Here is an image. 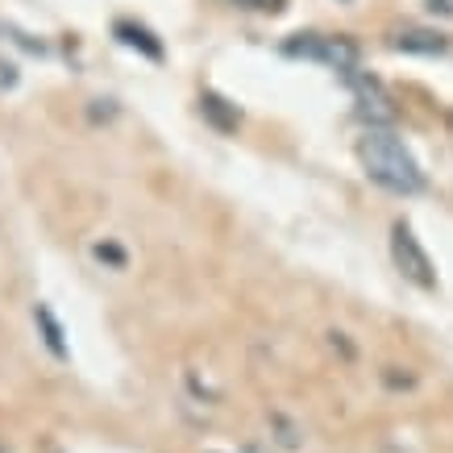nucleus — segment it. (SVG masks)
Instances as JSON below:
<instances>
[{
  "label": "nucleus",
  "instance_id": "nucleus-1",
  "mask_svg": "<svg viewBox=\"0 0 453 453\" xmlns=\"http://www.w3.org/2000/svg\"><path fill=\"white\" fill-rule=\"evenodd\" d=\"M357 163H362L366 179L379 183L383 192L416 196L425 188V175H420L412 150L399 142L391 125H366V134L357 138Z\"/></svg>",
  "mask_w": 453,
  "mask_h": 453
},
{
  "label": "nucleus",
  "instance_id": "nucleus-2",
  "mask_svg": "<svg viewBox=\"0 0 453 453\" xmlns=\"http://www.w3.org/2000/svg\"><path fill=\"white\" fill-rule=\"evenodd\" d=\"M288 55L296 58H312V63H325V67L342 71V75H349V71H357V42L349 38H325V34H300V38H291L288 46H283Z\"/></svg>",
  "mask_w": 453,
  "mask_h": 453
},
{
  "label": "nucleus",
  "instance_id": "nucleus-3",
  "mask_svg": "<svg viewBox=\"0 0 453 453\" xmlns=\"http://www.w3.org/2000/svg\"><path fill=\"white\" fill-rule=\"evenodd\" d=\"M391 258H395L399 275L408 279V283H416V288H425V291L437 288V271H433L420 237L412 234V225H403V220H395V229H391Z\"/></svg>",
  "mask_w": 453,
  "mask_h": 453
},
{
  "label": "nucleus",
  "instance_id": "nucleus-4",
  "mask_svg": "<svg viewBox=\"0 0 453 453\" xmlns=\"http://www.w3.org/2000/svg\"><path fill=\"white\" fill-rule=\"evenodd\" d=\"M349 88H354V100H357V117L366 125H395V104L387 96V88L374 75H362V71H349L342 75Z\"/></svg>",
  "mask_w": 453,
  "mask_h": 453
},
{
  "label": "nucleus",
  "instance_id": "nucleus-5",
  "mask_svg": "<svg viewBox=\"0 0 453 453\" xmlns=\"http://www.w3.org/2000/svg\"><path fill=\"white\" fill-rule=\"evenodd\" d=\"M391 50H403V55H445L449 38L437 34V29H399V34H391Z\"/></svg>",
  "mask_w": 453,
  "mask_h": 453
},
{
  "label": "nucleus",
  "instance_id": "nucleus-6",
  "mask_svg": "<svg viewBox=\"0 0 453 453\" xmlns=\"http://www.w3.org/2000/svg\"><path fill=\"white\" fill-rule=\"evenodd\" d=\"M117 38L125 42V46H134V50H142L146 58H163V46L154 42L150 29L134 26V21H117Z\"/></svg>",
  "mask_w": 453,
  "mask_h": 453
},
{
  "label": "nucleus",
  "instance_id": "nucleus-7",
  "mask_svg": "<svg viewBox=\"0 0 453 453\" xmlns=\"http://www.w3.org/2000/svg\"><path fill=\"white\" fill-rule=\"evenodd\" d=\"M34 316H38L42 333H46V345H50V354L63 357V354H67V345H63V329H58V320L50 316V308H34Z\"/></svg>",
  "mask_w": 453,
  "mask_h": 453
},
{
  "label": "nucleus",
  "instance_id": "nucleus-8",
  "mask_svg": "<svg viewBox=\"0 0 453 453\" xmlns=\"http://www.w3.org/2000/svg\"><path fill=\"white\" fill-rule=\"evenodd\" d=\"M229 4H237V9H258V13H275V9H283V0H229Z\"/></svg>",
  "mask_w": 453,
  "mask_h": 453
}]
</instances>
